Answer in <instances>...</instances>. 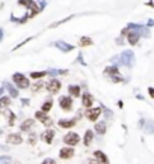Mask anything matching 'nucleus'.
Returning a JSON list of instances; mask_svg holds the SVG:
<instances>
[{"label":"nucleus","instance_id":"nucleus-36","mask_svg":"<svg viewBox=\"0 0 154 164\" xmlns=\"http://www.w3.org/2000/svg\"><path fill=\"white\" fill-rule=\"evenodd\" d=\"M85 164H100V163H98L95 158H89V160H86V163Z\"/></svg>","mask_w":154,"mask_h":164},{"label":"nucleus","instance_id":"nucleus-30","mask_svg":"<svg viewBox=\"0 0 154 164\" xmlns=\"http://www.w3.org/2000/svg\"><path fill=\"white\" fill-rule=\"evenodd\" d=\"M12 163V158L9 155H2L0 157V164H11Z\"/></svg>","mask_w":154,"mask_h":164},{"label":"nucleus","instance_id":"nucleus-28","mask_svg":"<svg viewBox=\"0 0 154 164\" xmlns=\"http://www.w3.org/2000/svg\"><path fill=\"white\" fill-rule=\"evenodd\" d=\"M42 87H44V83H42V82H37V83H33V86H32L30 89H32V92H33V93H37V92H39Z\"/></svg>","mask_w":154,"mask_h":164},{"label":"nucleus","instance_id":"nucleus-41","mask_svg":"<svg viewBox=\"0 0 154 164\" xmlns=\"http://www.w3.org/2000/svg\"><path fill=\"white\" fill-rule=\"evenodd\" d=\"M3 39V29H0V41Z\"/></svg>","mask_w":154,"mask_h":164},{"label":"nucleus","instance_id":"nucleus-23","mask_svg":"<svg viewBox=\"0 0 154 164\" xmlns=\"http://www.w3.org/2000/svg\"><path fill=\"white\" fill-rule=\"evenodd\" d=\"M11 96H8V95H3L2 98H0V109H9V105H11Z\"/></svg>","mask_w":154,"mask_h":164},{"label":"nucleus","instance_id":"nucleus-1","mask_svg":"<svg viewBox=\"0 0 154 164\" xmlns=\"http://www.w3.org/2000/svg\"><path fill=\"white\" fill-rule=\"evenodd\" d=\"M118 62H119V65H124V66H127V68H131V66L135 65V53H133L131 50L122 51V53L118 56Z\"/></svg>","mask_w":154,"mask_h":164},{"label":"nucleus","instance_id":"nucleus-24","mask_svg":"<svg viewBox=\"0 0 154 164\" xmlns=\"http://www.w3.org/2000/svg\"><path fill=\"white\" fill-rule=\"evenodd\" d=\"M51 107H53V99H51V98H48L47 101H44V102H42L41 110H42V112H45V113H48V112L51 110Z\"/></svg>","mask_w":154,"mask_h":164},{"label":"nucleus","instance_id":"nucleus-37","mask_svg":"<svg viewBox=\"0 0 154 164\" xmlns=\"http://www.w3.org/2000/svg\"><path fill=\"white\" fill-rule=\"evenodd\" d=\"M148 95L154 99V87H148Z\"/></svg>","mask_w":154,"mask_h":164},{"label":"nucleus","instance_id":"nucleus-39","mask_svg":"<svg viewBox=\"0 0 154 164\" xmlns=\"http://www.w3.org/2000/svg\"><path fill=\"white\" fill-rule=\"evenodd\" d=\"M116 44H118V45H122V44H124V39H122V36L116 38Z\"/></svg>","mask_w":154,"mask_h":164},{"label":"nucleus","instance_id":"nucleus-34","mask_svg":"<svg viewBox=\"0 0 154 164\" xmlns=\"http://www.w3.org/2000/svg\"><path fill=\"white\" fill-rule=\"evenodd\" d=\"M103 112H104V116H107V118H112V116H114V113H112L109 109H103Z\"/></svg>","mask_w":154,"mask_h":164},{"label":"nucleus","instance_id":"nucleus-25","mask_svg":"<svg viewBox=\"0 0 154 164\" xmlns=\"http://www.w3.org/2000/svg\"><path fill=\"white\" fill-rule=\"evenodd\" d=\"M45 75H47V71H32L30 72V79H33V80H41Z\"/></svg>","mask_w":154,"mask_h":164},{"label":"nucleus","instance_id":"nucleus-32","mask_svg":"<svg viewBox=\"0 0 154 164\" xmlns=\"http://www.w3.org/2000/svg\"><path fill=\"white\" fill-rule=\"evenodd\" d=\"M29 41H32V38H27V39H24V41H23V42H20V44H18L17 47H14V51H15V50H18V48H21V47H23L24 44H27V42H29Z\"/></svg>","mask_w":154,"mask_h":164},{"label":"nucleus","instance_id":"nucleus-14","mask_svg":"<svg viewBox=\"0 0 154 164\" xmlns=\"http://www.w3.org/2000/svg\"><path fill=\"white\" fill-rule=\"evenodd\" d=\"M54 45H56L61 51H64V53H70V51L74 50V45H71V44H68V42H65V41H56Z\"/></svg>","mask_w":154,"mask_h":164},{"label":"nucleus","instance_id":"nucleus-31","mask_svg":"<svg viewBox=\"0 0 154 164\" xmlns=\"http://www.w3.org/2000/svg\"><path fill=\"white\" fill-rule=\"evenodd\" d=\"M37 139H38V136H37L35 132H30V134H29V139H27L29 145H35V143H37Z\"/></svg>","mask_w":154,"mask_h":164},{"label":"nucleus","instance_id":"nucleus-19","mask_svg":"<svg viewBox=\"0 0 154 164\" xmlns=\"http://www.w3.org/2000/svg\"><path fill=\"white\" fill-rule=\"evenodd\" d=\"M33 123H35V119H24L21 122V125H20V131H24V132L30 131V128L33 126Z\"/></svg>","mask_w":154,"mask_h":164},{"label":"nucleus","instance_id":"nucleus-42","mask_svg":"<svg viewBox=\"0 0 154 164\" xmlns=\"http://www.w3.org/2000/svg\"><path fill=\"white\" fill-rule=\"evenodd\" d=\"M148 26H150V27H151V26H154V21H153V20H150V21H148Z\"/></svg>","mask_w":154,"mask_h":164},{"label":"nucleus","instance_id":"nucleus-8","mask_svg":"<svg viewBox=\"0 0 154 164\" xmlns=\"http://www.w3.org/2000/svg\"><path fill=\"white\" fill-rule=\"evenodd\" d=\"M6 143L8 145H21L23 143V137L18 132H11L6 136Z\"/></svg>","mask_w":154,"mask_h":164},{"label":"nucleus","instance_id":"nucleus-5","mask_svg":"<svg viewBox=\"0 0 154 164\" xmlns=\"http://www.w3.org/2000/svg\"><path fill=\"white\" fill-rule=\"evenodd\" d=\"M59 105H61V109L64 110V112H71L73 110V96H70V95H64V96H61L59 98Z\"/></svg>","mask_w":154,"mask_h":164},{"label":"nucleus","instance_id":"nucleus-18","mask_svg":"<svg viewBox=\"0 0 154 164\" xmlns=\"http://www.w3.org/2000/svg\"><path fill=\"white\" fill-rule=\"evenodd\" d=\"M3 115L8 118V123H9V126H12V125L15 123L17 116H15V113H14L12 110H9V109H3Z\"/></svg>","mask_w":154,"mask_h":164},{"label":"nucleus","instance_id":"nucleus-2","mask_svg":"<svg viewBox=\"0 0 154 164\" xmlns=\"http://www.w3.org/2000/svg\"><path fill=\"white\" fill-rule=\"evenodd\" d=\"M12 82H14V84H15L17 89H29V87H30L29 79H27L24 74H21V72H15V74L12 75Z\"/></svg>","mask_w":154,"mask_h":164},{"label":"nucleus","instance_id":"nucleus-11","mask_svg":"<svg viewBox=\"0 0 154 164\" xmlns=\"http://www.w3.org/2000/svg\"><path fill=\"white\" fill-rule=\"evenodd\" d=\"M92 104H94V96H92L89 92L82 93V105H83L85 109H91Z\"/></svg>","mask_w":154,"mask_h":164},{"label":"nucleus","instance_id":"nucleus-44","mask_svg":"<svg viewBox=\"0 0 154 164\" xmlns=\"http://www.w3.org/2000/svg\"><path fill=\"white\" fill-rule=\"evenodd\" d=\"M0 113H2V110H0Z\"/></svg>","mask_w":154,"mask_h":164},{"label":"nucleus","instance_id":"nucleus-17","mask_svg":"<svg viewBox=\"0 0 154 164\" xmlns=\"http://www.w3.org/2000/svg\"><path fill=\"white\" fill-rule=\"evenodd\" d=\"M94 158H95L100 164H109L107 155H106L103 151H95V152H94Z\"/></svg>","mask_w":154,"mask_h":164},{"label":"nucleus","instance_id":"nucleus-40","mask_svg":"<svg viewBox=\"0 0 154 164\" xmlns=\"http://www.w3.org/2000/svg\"><path fill=\"white\" fill-rule=\"evenodd\" d=\"M3 93H5V86H2V87H0V98L3 96Z\"/></svg>","mask_w":154,"mask_h":164},{"label":"nucleus","instance_id":"nucleus-13","mask_svg":"<svg viewBox=\"0 0 154 164\" xmlns=\"http://www.w3.org/2000/svg\"><path fill=\"white\" fill-rule=\"evenodd\" d=\"M3 86H5V90H8V93H9L11 98H18L20 92L15 87V84H12V83H3Z\"/></svg>","mask_w":154,"mask_h":164},{"label":"nucleus","instance_id":"nucleus-27","mask_svg":"<svg viewBox=\"0 0 154 164\" xmlns=\"http://www.w3.org/2000/svg\"><path fill=\"white\" fill-rule=\"evenodd\" d=\"M144 131L147 134H153L154 132V121H147V125L144 126Z\"/></svg>","mask_w":154,"mask_h":164},{"label":"nucleus","instance_id":"nucleus-16","mask_svg":"<svg viewBox=\"0 0 154 164\" xmlns=\"http://www.w3.org/2000/svg\"><path fill=\"white\" fill-rule=\"evenodd\" d=\"M76 123H77L76 119H59V121H58V125H59L61 128H67V129L73 128Z\"/></svg>","mask_w":154,"mask_h":164},{"label":"nucleus","instance_id":"nucleus-26","mask_svg":"<svg viewBox=\"0 0 154 164\" xmlns=\"http://www.w3.org/2000/svg\"><path fill=\"white\" fill-rule=\"evenodd\" d=\"M104 74H109V75H119V68H118V65L115 66H107L106 69H104Z\"/></svg>","mask_w":154,"mask_h":164},{"label":"nucleus","instance_id":"nucleus-33","mask_svg":"<svg viewBox=\"0 0 154 164\" xmlns=\"http://www.w3.org/2000/svg\"><path fill=\"white\" fill-rule=\"evenodd\" d=\"M112 82L114 83H122L124 82V79H121L119 75H114V77H112Z\"/></svg>","mask_w":154,"mask_h":164},{"label":"nucleus","instance_id":"nucleus-4","mask_svg":"<svg viewBox=\"0 0 154 164\" xmlns=\"http://www.w3.org/2000/svg\"><path fill=\"white\" fill-rule=\"evenodd\" d=\"M64 143H65L67 146H71V148H74L76 145H79V143H80V136H79L77 132L70 131L68 134H65V136H64Z\"/></svg>","mask_w":154,"mask_h":164},{"label":"nucleus","instance_id":"nucleus-3","mask_svg":"<svg viewBox=\"0 0 154 164\" xmlns=\"http://www.w3.org/2000/svg\"><path fill=\"white\" fill-rule=\"evenodd\" d=\"M45 89H47V92L48 93H51V95H56L61 89H62V83L58 80V77H53L50 82L45 84Z\"/></svg>","mask_w":154,"mask_h":164},{"label":"nucleus","instance_id":"nucleus-38","mask_svg":"<svg viewBox=\"0 0 154 164\" xmlns=\"http://www.w3.org/2000/svg\"><path fill=\"white\" fill-rule=\"evenodd\" d=\"M29 102H30V101H29L27 98H23V99H21V104H23V105H29Z\"/></svg>","mask_w":154,"mask_h":164},{"label":"nucleus","instance_id":"nucleus-21","mask_svg":"<svg viewBox=\"0 0 154 164\" xmlns=\"http://www.w3.org/2000/svg\"><path fill=\"white\" fill-rule=\"evenodd\" d=\"M92 44H94V41H92V38H89V36H82V38L79 39V47H82V48L91 47Z\"/></svg>","mask_w":154,"mask_h":164},{"label":"nucleus","instance_id":"nucleus-29","mask_svg":"<svg viewBox=\"0 0 154 164\" xmlns=\"http://www.w3.org/2000/svg\"><path fill=\"white\" fill-rule=\"evenodd\" d=\"M73 18V15H70V17H67V18H64V20H61V21H56V23H53L51 26H50V29H53V27H56V26H61V24H64L65 21H70Z\"/></svg>","mask_w":154,"mask_h":164},{"label":"nucleus","instance_id":"nucleus-35","mask_svg":"<svg viewBox=\"0 0 154 164\" xmlns=\"http://www.w3.org/2000/svg\"><path fill=\"white\" fill-rule=\"evenodd\" d=\"M41 164H56V161H54L53 158H45V160H44Z\"/></svg>","mask_w":154,"mask_h":164},{"label":"nucleus","instance_id":"nucleus-10","mask_svg":"<svg viewBox=\"0 0 154 164\" xmlns=\"http://www.w3.org/2000/svg\"><path fill=\"white\" fill-rule=\"evenodd\" d=\"M59 157H61L62 160H70V158H73V157H74V148H71V146L62 148V149L59 151Z\"/></svg>","mask_w":154,"mask_h":164},{"label":"nucleus","instance_id":"nucleus-20","mask_svg":"<svg viewBox=\"0 0 154 164\" xmlns=\"http://www.w3.org/2000/svg\"><path fill=\"white\" fill-rule=\"evenodd\" d=\"M92 140H94V131L92 129H86V132L83 136V145L85 146H89L92 143Z\"/></svg>","mask_w":154,"mask_h":164},{"label":"nucleus","instance_id":"nucleus-43","mask_svg":"<svg viewBox=\"0 0 154 164\" xmlns=\"http://www.w3.org/2000/svg\"><path fill=\"white\" fill-rule=\"evenodd\" d=\"M2 132H3V131H2V129H0V136H2Z\"/></svg>","mask_w":154,"mask_h":164},{"label":"nucleus","instance_id":"nucleus-6","mask_svg":"<svg viewBox=\"0 0 154 164\" xmlns=\"http://www.w3.org/2000/svg\"><path fill=\"white\" fill-rule=\"evenodd\" d=\"M103 113V109H101V105L100 107H91V109H88V112H86V119L88 121H91V122H97V119L100 118V115Z\"/></svg>","mask_w":154,"mask_h":164},{"label":"nucleus","instance_id":"nucleus-12","mask_svg":"<svg viewBox=\"0 0 154 164\" xmlns=\"http://www.w3.org/2000/svg\"><path fill=\"white\" fill-rule=\"evenodd\" d=\"M125 38H127V42H128L130 45H136V44L139 42V39H141V33L136 32V30H130Z\"/></svg>","mask_w":154,"mask_h":164},{"label":"nucleus","instance_id":"nucleus-45","mask_svg":"<svg viewBox=\"0 0 154 164\" xmlns=\"http://www.w3.org/2000/svg\"><path fill=\"white\" fill-rule=\"evenodd\" d=\"M15 164H18V163H15Z\"/></svg>","mask_w":154,"mask_h":164},{"label":"nucleus","instance_id":"nucleus-15","mask_svg":"<svg viewBox=\"0 0 154 164\" xmlns=\"http://www.w3.org/2000/svg\"><path fill=\"white\" fill-rule=\"evenodd\" d=\"M68 95H71L73 98H79L82 96V89L79 84H70L68 86Z\"/></svg>","mask_w":154,"mask_h":164},{"label":"nucleus","instance_id":"nucleus-7","mask_svg":"<svg viewBox=\"0 0 154 164\" xmlns=\"http://www.w3.org/2000/svg\"><path fill=\"white\" fill-rule=\"evenodd\" d=\"M35 119H38L42 125H47V126H51V125H53L51 118H48V115H47L45 112H42V110H38V112L35 113Z\"/></svg>","mask_w":154,"mask_h":164},{"label":"nucleus","instance_id":"nucleus-22","mask_svg":"<svg viewBox=\"0 0 154 164\" xmlns=\"http://www.w3.org/2000/svg\"><path fill=\"white\" fill-rule=\"evenodd\" d=\"M106 129H107V125H106V122H104V121L95 123V131H97V134L103 136V134L106 132Z\"/></svg>","mask_w":154,"mask_h":164},{"label":"nucleus","instance_id":"nucleus-9","mask_svg":"<svg viewBox=\"0 0 154 164\" xmlns=\"http://www.w3.org/2000/svg\"><path fill=\"white\" fill-rule=\"evenodd\" d=\"M54 129H51V128H48V129H45L42 134H41V140L45 143V145H51V142H53V139H54Z\"/></svg>","mask_w":154,"mask_h":164}]
</instances>
